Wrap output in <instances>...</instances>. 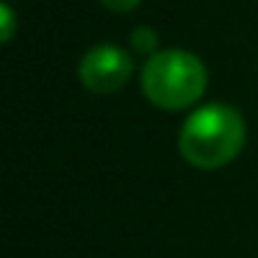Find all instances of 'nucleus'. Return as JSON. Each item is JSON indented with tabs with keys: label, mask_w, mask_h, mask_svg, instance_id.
<instances>
[{
	"label": "nucleus",
	"mask_w": 258,
	"mask_h": 258,
	"mask_svg": "<svg viewBox=\"0 0 258 258\" xmlns=\"http://www.w3.org/2000/svg\"><path fill=\"white\" fill-rule=\"evenodd\" d=\"M247 125L233 106L208 103L189 114L178 136L180 156L197 169H219L241 153Z\"/></svg>",
	"instance_id": "nucleus-1"
},
{
	"label": "nucleus",
	"mask_w": 258,
	"mask_h": 258,
	"mask_svg": "<svg viewBox=\"0 0 258 258\" xmlns=\"http://www.w3.org/2000/svg\"><path fill=\"white\" fill-rule=\"evenodd\" d=\"M206 64L186 50H158L142 67V92L164 111L195 106L206 92Z\"/></svg>",
	"instance_id": "nucleus-2"
},
{
	"label": "nucleus",
	"mask_w": 258,
	"mask_h": 258,
	"mask_svg": "<svg viewBox=\"0 0 258 258\" xmlns=\"http://www.w3.org/2000/svg\"><path fill=\"white\" fill-rule=\"evenodd\" d=\"M81 84L95 95H111V92L122 89L128 78L134 75V58L128 50L117 45H95L92 50L84 53L78 64Z\"/></svg>",
	"instance_id": "nucleus-3"
},
{
	"label": "nucleus",
	"mask_w": 258,
	"mask_h": 258,
	"mask_svg": "<svg viewBox=\"0 0 258 258\" xmlns=\"http://www.w3.org/2000/svg\"><path fill=\"white\" fill-rule=\"evenodd\" d=\"M131 45H134L136 53H147V56H153V53H158L156 50L158 34H156V31H150V28H134V31H131Z\"/></svg>",
	"instance_id": "nucleus-4"
},
{
	"label": "nucleus",
	"mask_w": 258,
	"mask_h": 258,
	"mask_svg": "<svg viewBox=\"0 0 258 258\" xmlns=\"http://www.w3.org/2000/svg\"><path fill=\"white\" fill-rule=\"evenodd\" d=\"M14 31H17V17H14L12 6L3 3V6H0V39L12 42L14 39Z\"/></svg>",
	"instance_id": "nucleus-5"
},
{
	"label": "nucleus",
	"mask_w": 258,
	"mask_h": 258,
	"mask_svg": "<svg viewBox=\"0 0 258 258\" xmlns=\"http://www.w3.org/2000/svg\"><path fill=\"white\" fill-rule=\"evenodd\" d=\"M106 9H111V12H117V14H128V12H134V9H139V3L142 0H100Z\"/></svg>",
	"instance_id": "nucleus-6"
}]
</instances>
